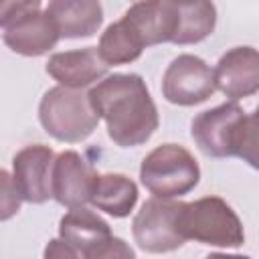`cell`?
<instances>
[{
  "label": "cell",
  "instance_id": "obj_5",
  "mask_svg": "<svg viewBox=\"0 0 259 259\" xmlns=\"http://www.w3.org/2000/svg\"><path fill=\"white\" fill-rule=\"evenodd\" d=\"M142 184L160 198L188 194L200 180V168L194 156L178 144L154 148L140 166Z\"/></svg>",
  "mask_w": 259,
  "mask_h": 259
},
{
  "label": "cell",
  "instance_id": "obj_20",
  "mask_svg": "<svg viewBox=\"0 0 259 259\" xmlns=\"http://www.w3.org/2000/svg\"><path fill=\"white\" fill-rule=\"evenodd\" d=\"M42 0H0V28H8L18 20L40 10Z\"/></svg>",
  "mask_w": 259,
  "mask_h": 259
},
{
  "label": "cell",
  "instance_id": "obj_10",
  "mask_svg": "<svg viewBox=\"0 0 259 259\" xmlns=\"http://www.w3.org/2000/svg\"><path fill=\"white\" fill-rule=\"evenodd\" d=\"M121 22L134 32V36L140 40L144 49L160 42H172L178 26L176 2L174 0H138L134 6H130L123 12Z\"/></svg>",
  "mask_w": 259,
  "mask_h": 259
},
{
  "label": "cell",
  "instance_id": "obj_12",
  "mask_svg": "<svg viewBox=\"0 0 259 259\" xmlns=\"http://www.w3.org/2000/svg\"><path fill=\"white\" fill-rule=\"evenodd\" d=\"M111 237V227L99 214L85 206L69 208L59 221V239H63L77 257L95 259L101 245Z\"/></svg>",
  "mask_w": 259,
  "mask_h": 259
},
{
  "label": "cell",
  "instance_id": "obj_6",
  "mask_svg": "<svg viewBox=\"0 0 259 259\" xmlns=\"http://www.w3.org/2000/svg\"><path fill=\"white\" fill-rule=\"evenodd\" d=\"M182 202L172 198H148L132 223V233L140 249L148 253H168L184 245L178 231V212Z\"/></svg>",
  "mask_w": 259,
  "mask_h": 259
},
{
  "label": "cell",
  "instance_id": "obj_19",
  "mask_svg": "<svg viewBox=\"0 0 259 259\" xmlns=\"http://www.w3.org/2000/svg\"><path fill=\"white\" fill-rule=\"evenodd\" d=\"M22 204V196L14 184L12 174L0 168V223L12 219Z\"/></svg>",
  "mask_w": 259,
  "mask_h": 259
},
{
  "label": "cell",
  "instance_id": "obj_7",
  "mask_svg": "<svg viewBox=\"0 0 259 259\" xmlns=\"http://www.w3.org/2000/svg\"><path fill=\"white\" fill-rule=\"evenodd\" d=\"M214 91L212 69L196 55H178L164 71L162 95L168 103L190 107L206 101Z\"/></svg>",
  "mask_w": 259,
  "mask_h": 259
},
{
  "label": "cell",
  "instance_id": "obj_16",
  "mask_svg": "<svg viewBox=\"0 0 259 259\" xmlns=\"http://www.w3.org/2000/svg\"><path fill=\"white\" fill-rule=\"evenodd\" d=\"M89 202L97 210H103L115 219H123L138 202V186L125 174H99Z\"/></svg>",
  "mask_w": 259,
  "mask_h": 259
},
{
  "label": "cell",
  "instance_id": "obj_2",
  "mask_svg": "<svg viewBox=\"0 0 259 259\" xmlns=\"http://www.w3.org/2000/svg\"><path fill=\"white\" fill-rule=\"evenodd\" d=\"M198 150L212 158L237 156L257 168V111L245 113L235 101L198 113L190 127Z\"/></svg>",
  "mask_w": 259,
  "mask_h": 259
},
{
  "label": "cell",
  "instance_id": "obj_8",
  "mask_svg": "<svg viewBox=\"0 0 259 259\" xmlns=\"http://www.w3.org/2000/svg\"><path fill=\"white\" fill-rule=\"evenodd\" d=\"M97 172L91 162H87L79 152L65 150L53 160L51 172V192L53 198L67 206H85L91 200Z\"/></svg>",
  "mask_w": 259,
  "mask_h": 259
},
{
  "label": "cell",
  "instance_id": "obj_22",
  "mask_svg": "<svg viewBox=\"0 0 259 259\" xmlns=\"http://www.w3.org/2000/svg\"><path fill=\"white\" fill-rule=\"evenodd\" d=\"M174 2H182V0H174Z\"/></svg>",
  "mask_w": 259,
  "mask_h": 259
},
{
  "label": "cell",
  "instance_id": "obj_18",
  "mask_svg": "<svg viewBox=\"0 0 259 259\" xmlns=\"http://www.w3.org/2000/svg\"><path fill=\"white\" fill-rule=\"evenodd\" d=\"M142 51H144V47L134 36V32L121 22V18L117 22H111L103 30L99 45H97V53L107 65L134 63L136 59H140Z\"/></svg>",
  "mask_w": 259,
  "mask_h": 259
},
{
  "label": "cell",
  "instance_id": "obj_3",
  "mask_svg": "<svg viewBox=\"0 0 259 259\" xmlns=\"http://www.w3.org/2000/svg\"><path fill=\"white\" fill-rule=\"evenodd\" d=\"M178 231L186 239L202 245L235 249L245 243L241 219L221 196H204L194 202H182L178 212Z\"/></svg>",
  "mask_w": 259,
  "mask_h": 259
},
{
  "label": "cell",
  "instance_id": "obj_9",
  "mask_svg": "<svg viewBox=\"0 0 259 259\" xmlns=\"http://www.w3.org/2000/svg\"><path fill=\"white\" fill-rule=\"evenodd\" d=\"M55 152L49 146L32 144L18 150L12 158V178L22 196L30 204H42L53 198L51 172Z\"/></svg>",
  "mask_w": 259,
  "mask_h": 259
},
{
  "label": "cell",
  "instance_id": "obj_1",
  "mask_svg": "<svg viewBox=\"0 0 259 259\" xmlns=\"http://www.w3.org/2000/svg\"><path fill=\"white\" fill-rule=\"evenodd\" d=\"M95 113L105 121L109 140L119 148L146 144L158 130L156 103L138 73H113L89 89Z\"/></svg>",
  "mask_w": 259,
  "mask_h": 259
},
{
  "label": "cell",
  "instance_id": "obj_15",
  "mask_svg": "<svg viewBox=\"0 0 259 259\" xmlns=\"http://www.w3.org/2000/svg\"><path fill=\"white\" fill-rule=\"evenodd\" d=\"M65 38L93 36L103 22L99 0H51L45 10Z\"/></svg>",
  "mask_w": 259,
  "mask_h": 259
},
{
  "label": "cell",
  "instance_id": "obj_17",
  "mask_svg": "<svg viewBox=\"0 0 259 259\" xmlns=\"http://www.w3.org/2000/svg\"><path fill=\"white\" fill-rule=\"evenodd\" d=\"M178 26L174 45H196L212 34L217 24V8L212 0H182L176 2Z\"/></svg>",
  "mask_w": 259,
  "mask_h": 259
},
{
  "label": "cell",
  "instance_id": "obj_14",
  "mask_svg": "<svg viewBox=\"0 0 259 259\" xmlns=\"http://www.w3.org/2000/svg\"><path fill=\"white\" fill-rule=\"evenodd\" d=\"M4 45L22 57H40L61 38L55 22L47 12H34L16 24L4 28Z\"/></svg>",
  "mask_w": 259,
  "mask_h": 259
},
{
  "label": "cell",
  "instance_id": "obj_13",
  "mask_svg": "<svg viewBox=\"0 0 259 259\" xmlns=\"http://www.w3.org/2000/svg\"><path fill=\"white\" fill-rule=\"evenodd\" d=\"M109 65L99 57L97 47L55 53L47 61V73L63 87L83 89L107 75Z\"/></svg>",
  "mask_w": 259,
  "mask_h": 259
},
{
  "label": "cell",
  "instance_id": "obj_11",
  "mask_svg": "<svg viewBox=\"0 0 259 259\" xmlns=\"http://www.w3.org/2000/svg\"><path fill=\"white\" fill-rule=\"evenodd\" d=\"M214 87L231 101L255 95L259 89V53L253 47L227 51L212 69Z\"/></svg>",
  "mask_w": 259,
  "mask_h": 259
},
{
  "label": "cell",
  "instance_id": "obj_4",
  "mask_svg": "<svg viewBox=\"0 0 259 259\" xmlns=\"http://www.w3.org/2000/svg\"><path fill=\"white\" fill-rule=\"evenodd\" d=\"M38 119L49 136L67 144L87 140L99 123V115L95 113L89 95L81 89L63 85L51 87L42 95Z\"/></svg>",
  "mask_w": 259,
  "mask_h": 259
},
{
  "label": "cell",
  "instance_id": "obj_21",
  "mask_svg": "<svg viewBox=\"0 0 259 259\" xmlns=\"http://www.w3.org/2000/svg\"><path fill=\"white\" fill-rule=\"evenodd\" d=\"M45 257H57V259H77L75 251L63 241V239H53L49 241L47 249H45Z\"/></svg>",
  "mask_w": 259,
  "mask_h": 259
}]
</instances>
